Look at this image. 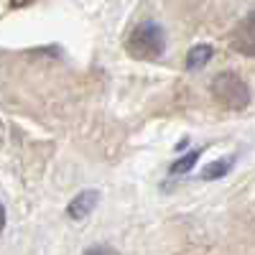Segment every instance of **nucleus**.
Here are the masks:
<instances>
[{
	"instance_id": "1",
	"label": "nucleus",
	"mask_w": 255,
	"mask_h": 255,
	"mask_svg": "<svg viewBox=\"0 0 255 255\" xmlns=\"http://www.w3.org/2000/svg\"><path fill=\"white\" fill-rule=\"evenodd\" d=\"M125 49L138 61H156L166 49L163 28L158 23H153V20H143V23H138L130 31V36L125 41Z\"/></svg>"
},
{
	"instance_id": "2",
	"label": "nucleus",
	"mask_w": 255,
	"mask_h": 255,
	"mask_svg": "<svg viewBox=\"0 0 255 255\" xmlns=\"http://www.w3.org/2000/svg\"><path fill=\"white\" fill-rule=\"evenodd\" d=\"M209 92L225 110H232V113L248 110V105H250V87L235 72H220L209 82Z\"/></svg>"
},
{
	"instance_id": "3",
	"label": "nucleus",
	"mask_w": 255,
	"mask_h": 255,
	"mask_svg": "<svg viewBox=\"0 0 255 255\" xmlns=\"http://www.w3.org/2000/svg\"><path fill=\"white\" fill-rule=\"evenodd\" d=\"M232 49L243 56H253L255 59V10H250L232 33Z\"/></svg>"
},
{
	"instance_id": "4",
	"label": "nucleus",
	"mask_w": 255,
	"mask_h": 255,
	"mask_svg": "<svg viewBox=\"0 0 255 255\" xmlns=\"http://www.w3.org/2000/svg\"><path fill=\"white\" fill-rule=\"evenodd\" d=\"M97 202H100V191H95V189L79 191V194L69 202V207H67V217L69 220H84V217H90V212L97 207Z\"/></svg>"
},
{
	"instance_id": "5",
	"label": "nucleus",
	"mask_w": 255,
	"mask_h": 255,
	"mask_svg": "<svg viewBox=\"0 0 255 255\" xmlns=\"http://www.w3.org/2000/svg\"><path fill=\"white\" fill-rule=\"evenodd\" d=\"M212 54H215V49H212L209 44H197V46H191L189 54H186V69L194 72V69L207 67L209 59H212Z\"/></svg>"
},
{
	"instance_id": "6",
	"label": "nucleus",
	"mask_w": 255,
	"mask_h": 255,
	"mask_svg": "<svg viewBox=\"0 0 255 255\" xmlns=\"http://www.w3.org/2000/svg\"><path fill=\"white\" fill-rule=\"evenodd\" d=\"M199 156H202L199 148H194V151H189L186 156H181V158L171 166V174H174V176H179V174H189L191 168H194V163L199 161Z\"/></svg>"
},
{
	"instance_id": "7",
	"label": "nucleus",
	"mask_w": 255,
	"mask_h": 255,
	"mask_svg": "<svg viewBox=\"0 0 255 255\" xmlns=\"http://www.w3.org/2000/svg\"><path fill=\"white\" fill-rule=\"evenodd\" d=\"M230 166H232V161H230V158L209 163V166L204 168V171H202V179H204V181H215V179H220V176H225V174L230 171Z\"/></svg>"
},
{
	"instance_id": "8",
	"label": "nucleus",
	"mask_w": 255,
	"mask_h": 255,
	"mask_svg": "<svg viewBox=\"0 0 255 255\" xmlns=\"http://www.w3.org/2000/svg\"><path fill=\"white\" fill-rule=\"evenodd\" d=\"M84 255H118V253L110 245H92V248L84 250Z\"/></svg>"
},
{
	"instance_id": "9",
	"label": "nucleus",
	"mask_w": 255,
	"mask_h": 255,
	"mask_svg": "<svg viewBox=\"0 0 255 255\" xmlns=\"http://www.w3.org/2000/svg\"><path fill=\"white\" fill-rule=\"evenodd\" d=\"M3 227H5V207L0 204V232H3Z\"/></svg>"
}]
</instances>
